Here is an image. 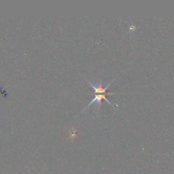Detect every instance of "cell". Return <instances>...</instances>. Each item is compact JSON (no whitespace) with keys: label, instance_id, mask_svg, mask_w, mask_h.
I'll return each mask as SVG.
<instances>
[{"label":"cell","instance_id":"cell-1","mask_svg":"<svg viewBox=\"0 0 174 174\" xmlns=\"http://www.w3.org/2000/svg\"><path fill=\"white\" fill-rule=\"evenodd\" d=\"M115 94H117V93H116V92H106V93H103V94H95V97L93 98V100H92L91 101V102H90L89 104L87 105V107H86L85 109L83 110L82 112H84V110H87L88 107L90 106V105L93 104L94 103H97V104L99 105L100 106L101 103V100H105V101H107V103H109L110 105H112V107H114V105L112 104L111 102H110V101L106 98V95H115Z\"/></svg>","mask_w":174,"mask_h":174}]
</instances>
